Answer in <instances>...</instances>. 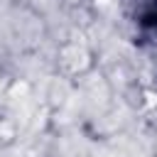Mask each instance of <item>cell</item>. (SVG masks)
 Wrapping results in <instances>:
<instances>
[{"instance_id":"cell-1","label":"cell","mask_w":157,"mask_h":157,"mask_svg":"<svg viewBox=\"0 0 157 157\" xmlns=\"http://www.w3.org/2000/svg\"><path fill=\"white\" fill-rule=\"evenodd\" d=\"M132 25L140 42H155L157 39V0H140L132 12Z\"/></svg>"}]
</instances>
